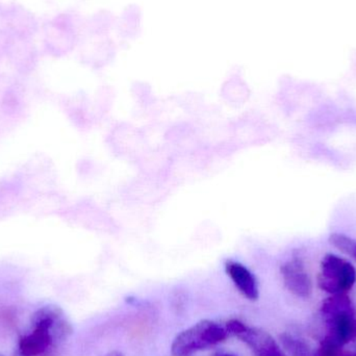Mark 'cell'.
I'll use <instances>...</instances> for the list:
<instances>
[{"instance_id": "7a4b0ae2", "label": "cell", "mask_w": 356, "mask_h": 356, "mask_svg": "<svg viewBox=\"0 0 356 356\" xmlns=\"http://www.w3.org/2000/svg\"><path fill=\"white\" fill-rule=\"evenodd\" d=\"M326 327L323 341L341 347L356 339V311L346 294L332 295L321 307Z\"/></svg>"}, {"instance_id": "8992f818", "label": "cell", "mask_w": 356, "mask_h": 356, "mask_svg": "<svg viewBox=\"0 0 356 356\" xmlns=\"http://www.w3.org/2000/svg\"><path fill=\"white\" fill-rule=\"evenodd\" d=\"M236 337L248 345L257 356H286L276 341L259 328L245 325Z\"/></svg>"}, {"instance_id": "277c9868", "label": "cell", "mask_w": 356, "mask_h": 356, "mask_svg": "<svg viewBox=\"0 0 356 356\" xmlns=\"http://www.w3.org/2000/svg\"><path fill=\"white\" fill-rule=\"evenodd\" d=\"M356 282V270L353 264L338 255L328 253L322 259L318 284L321 290L332 295L346 294Z\"/></svg>"}, {"instance_id": "6da1fadb", "label": "cell", "mask_w": 356, "mask_h": 356, "mask_svg": "<svg viewBox=\"0 0 356 356\" xmlns=\"http://www.w3.org/2000/svg\"><path fill=\"white\" fill-rule=\"evenodd\" d=\"M70 334V326L58 307L40 309L33 318V330L19 341L22 356H48Z\"/></svg>"}, {"instance_id": "9c48e42d", "label": "cell", "mask_w": 356, "mask_h": 356, "mask_svg": "<svg viewBox=\"0 0 356 356\" xmlns=\"http://www.w3.org/2000/svg\"><path fill=\"white\" fill-rule=\"evenodd\" d=\"M330 242L337 249L350 255L356 261V241L353 238L342 234H332L330 236Z\"/></svg>"}, {"instance_id": "7c38bea8", "label": "cell", "mask_w": 356, "mask_h": 356, "mask_svg": "<svg viewBox=\"0 0 356 356\" xmlns=\"http://www.w3.org/2000/svg\"><path fill=\"white\" fill-rule=\"evenodd\" d=\"M218 356H236V355H218Z\"/></svg>"}, {"instance_id": "ba28073f", "label": "cell", "mask_w": 356, "mask_h": 356, "mask_svg": "<svg viewBox=\"0 0 356 356\" xmlns=\"http://www.w3.org/2000/svg\"><path fill=\"white\" fill-rule=\"evenodd\" d=\"M280 340L291 356H316L309 344L292 334H284L280 337Z\"/></svg>"}, {"instance_id": "30bf717a", "label": "cell", "mask_w": 356, "mask_h": 356, "mask_svg": "<svg viewBox=\"0 0 356 356\" xmlns=\"http://www.w3.org/2000/svg\"><path fill=\"white\" fill-rule=\"evenodd\" d=\"M106 356H124L122 353H119V351H112V353H108Z\"/></svg>"}, {"instance_id": "52a82bcc", "label": "cell", "mask_w": 356, "mask_h": 356, "mask_svg": "<svg viewBox=\"0 0 356 356\" xmlns=\"http://www.w3.org/2000/svg\"><path fill=\"white\" fill-rule=\"evenodd\" d=\"M225 270L234 286L242 293L243 296L249 300H257L259 298V286L257 278L251 273L248 268L245 267L238 261H227L225 264Z\"/></svg>"}, {"instance_id": "8fae6325", "label": "cell", "mask_w": 356, "mask_h": 356, "mask_svg": "<svg viewBox=\"0 0 356 356\" xmlns=\"http://www.w3.org/2000/svg\"><path fill=\"white\" fill-rule=\"evenodd\" d=\"M340 356H356V353H342V355Z\"/></svg>"}, {"instance_id": "5b68a950", "label": "cell", "mask_w": 356, "mask_h": 356, "mask_svg": "<svg viewBox=\"0 0 356 356\" xmlns=\"http://www.w3.org/2000/svg\"><path fill=\"white\" fill-rule=\"evenodd\" d=\"M284 286L295 296L309 298L313 292V282L305 269V263L298 257H294L280 268Z\"/></svg>"}, {"instance_id": "3957f363", "label": "cell", "mask_w": 356, "mask_h": 356, "mask_svg": "<svg viewBox=\"0 0 356 356\" xmlns=\"http://www.w3.org/2000/svg\"><path fill=\"white\" fill-rule=\"evenodd\" d=\"M229 336L226 327L209 320H203L178 334L171 351L175 356H188L197 351L223 342Z\"/></svg>"}]
</instances>
